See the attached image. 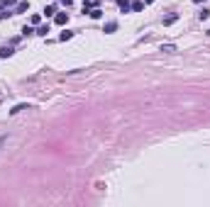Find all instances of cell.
I'll list each match as a JSON object with an SVG mask.
<instances>
[{"label": "cell", "instance_id": "277c9868", "mask_svg": "<svg viewBox=\"0 0 210 207\" xmlns=\"http://www.w3.org/2000/svg\"><path fill=\"white\" fill-rule=\"evenodd\" d=\"M66 19H68V17H66L64 12H61V15H56V22H59V25H64V22H66Z\"/></svg>", "mask_w": 210, "mask_h": 207}, {"label": "cell", "instance_id": "6da1fadb", "mask_svg": "<svg viewBox=\"0 0 210 207\" xmlns=\"http://www.w3.org/2000/svg\"><path fill=\"white\" fill-rule=\"evenodd\" d=\"M10 54H12V49H10V46H3V49H0V56H10Z\"/></svg>", "mask_w": 210, "mask_h": 207}, {"label": "cell", "instance_id": "7a4b0ae2", "mask_svg": "<svg viewBox=\"0 0 210 207\" xmlns=\"http://www.w3.org/2000/svg\"><path fill=\"white\" fill-rule=\"evenodd\" d=\"M22 110H27V105H17V107H12L10 112H12V115H17V112H22Z\"/></svg>", "mask_w": 210, "mask_h": 207}, {"label": "cell", "instance_id": "3957f363", "mask_svg": "<svg viewBox=\"0 0 210 207\" xmlns=\"http://www.w3.org/2000/svg\"><path fill=\"white\" fill-rule=\"evenodd\" d=\"M161 51H169V54H171V51H176V46H174V44H166V46H161Z\"/></svg>", "mask_w": 210, "mask_h": 207}]
</instances>
